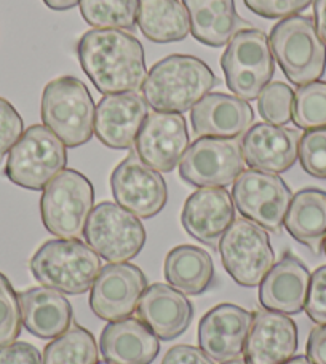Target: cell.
Returning a JSON list of instances; mask_svg holds the SVG:
<instances>
[{"instance_id":"obj_44","label":"cell","mask_w":326,"mask_h":364,"mask_svg":"<svg viewBox=\"0 0 326 364\" xmlns=\"http://www.w3.org/2000/svg\"><path fill=\"white\" fill-rule=\"evenodd\" d=\"M285 364H314V363H312V361L307 358V356L299 355V356H293V358L286 361Z\"/></svg>"},{"instance_id":"obj_30","label":"cell","mask_w":326,"mask_h":364,"mask_svg":"<svg viewBox=\"0 0 326 364\" xmlns=\"http://www.w3.org/2000/svg\"><path fill=\"white\" fill-rule=\"evenodd\" d=\"M98 355L93 334L79 324H70L45 347L42 364H98Z\"/></svg>"},{"instance_id":"obj_27","label":"cell","mask_w":326,"mask_h":364,"mask_svg":"<svg viewBox=\"0 0 326 364\" xmlns=\"http://www.w3.org/2000/svg\"><path fill=\"white\" fill-rule=\"evenodd\" d=\"M283 225L296 242L320 255L326 237V192L303 188L291 198Z\"/></svg>"},{"instance_id":"obj_38","label":"cell","mask_w":326,"mask_h":364,"mask_svg":"<svg viewBox=\"0 0 326 364\" xmlns=\"http://www.w3.org/2000/svg\"><path fill=\"white\" fill-rule=\"evenodd\" d=\"M304 309L312 321L326 324V265L312 273Z\"/></svg>"},{"instance_id":"obj_16","label":"cell","mask_w":326,"mask_h":364,"mask_svg":"<svg viewBox=\"0 0 326 364\" xmlns=\"http://www.w3.org/2000/svg\"><path fill=\"white\" fill-rule=\"evenodd\" d=\"M253 314L236 304H221L199 323L200 348L216 363L238 360L243 355Z\"/></svg>"},{"instance_id":"obj_13","label":"cell","mask_w":326,"mask_h":364,"mask_svg":"<svg viewBox=\"0 0 326 364\" xmlns=\"http://www.w3.org/2000/svg\"><path fill=\"white\" fill-rule=\"evenodd\" d=\"M110 188L117 205L140 219H151L165 208L168 200L167 182L159 171L130 152L110 174Z\"/></svg>"},{"instance_id":"obj_29","label":"cell","mask_w":326,"mask_h":364,"mask_svg":"<svg viewBox=\"0 0 326 364\" xmlns=\"http://www.w3.org/2000/svg\"><path fill=\"white\" fill-rule=\"evenodd\" d=\"M138 26L155 43L181 42L191 32V19L179 0H140Z\"/></svg>"},{"instance_id":"obj_5","label":"cell","mask_w":326,"mask_h":364,"mask_svg":"<svg viewBox=\"0 0 326 364\" xmlns=\"http://www.w3.org/2000/svg\"><path fill=\"white\" fill-rule=\"evenodd\" d=\"M95 114L93 97L77 77H58L43 88L42 122L66 147H80L91 139L95 133Z\"/></svg>"},{"instance_id":"obj_46","label":"cell","mask_w":326,"mask_h":364,"mask_svg":"<svg viewBox=\"0 0 326 364\" xmlns=\"http://www.w3.org/2000/svg\"><path fill=\"white\" fill-rule=\"evenodd\" d=\"M323 250H325V255H326V237H325V242H323Z\"/></svg>"},{"instance_id":"obj_24","label":"cell","mask_w":326,"mask_h":364,"mask_svg":"<svg viewBox=\"0 0 326 364\" xmlns=\"http://www.w3.org/2000/svg\"><path fill=\"white\" fill-rule=\"evenodd\" d=\"M100 352L112 364H151L160 352V339L140 318H123L104 328Z\"/></svg>"},{"instance_id":"obj_22","label":"cell","mask_w":326,"mask_h":364,"mask_svg":"<svg viewBox=\"0 0 326 364\" xmlns=\"http://www.w3.org/2000/svg\"><path fill=\"white\" fill-rule=\"evenodd\" d=\"M138 318L162 341H173L186 333L194 318V307L182 292L163 283L147 286L141 296Z\"/></svg>"},{"instance_id":"obj_11","label":"cell","mask_w":326,"mask_h":364,"mask_svg":"<svg viewBox=\"0 0 326 364\" xmlns=\"http://www.w3.org/2000/svg\"><path fill=\"white\" fill-rule=\"evenodd\" d=\"M293 193L278 174L246 170L233 182L232 200L240 214L264 230L280 233Z\"/></svg>"},{"instance_id":"obj_43","label":"cell","mask_w":326,"mask_h":364,"mask_svg":"<svg viewBox=\"0 0 326 364\" xmlns=\"http://www.w3.org/2000/svg\"><path fill=\"white\" fill-rule=\"evenodd\" d=\"M43 4L55 11H68L79 5L80 0H43Z\"/></svg>"},{"instance_id":"obj_45","label":"cell","mask_w":326,"mask_h":364,"mask_svg":"<svg viewBox=\"0 0 326 364\" xmlns=\"http://www.w3.org/2000/svg\"><path fill=\"white\" fill-rule=\"evenodd\" d=\"M223 364H246L245 361H242V360H233V361H227V363H223Z\"/></svg>"},{"instance_id":"obj_6","label":"cell","mask_w":326,"mask_h":364,"mask_svg":"<svg viewBox=\"0 0 326 364\" xmlns=\"http://www.w3.org/2000/svg\"><path fill=\"white\" fill-rule=\"evenodd\" d=\"M68 152L64 142L45 125H32L10 149L5 176L18 187L43 191L63 170Z\"/></svg>"},{"instance_id":"obj_25","label":"cell","mask_w":326,"mask_h":364,"mask_svg":"<svg viewBox=\"0 0 326 364\" xmlns=\"http://www.w3.org/2000/svg\"><path fill=\"white\" fill-rule=\"evenodd\" d=\"M18 299L23 326L38 339H55L73 324V305L60 291L41 286L19 292Z\"/></svg>"},{"instance_id":"obj_14","label":"cell","mask_w":326,"mask_h":364,"mask_svg":"<svg viewBox=\"0 0 326 364\" xmlns=\"http://www.w3.org/2000/svg\"><path fill=\"white\" fill-rule=\"evenodd\" d=\"M147 288L146 275L133 264H107L101 267L90 292V307L104 321L128 318L138 307Z\"/></svg>"},{"instance_id":"obj_21","label":"cell","mask_w":326,"mask_h":364,"mask_svg":"<svg viewBox=\"0 0 326 364\" xmlns=\"http://www.w3.org/2000/svg\"><path fill=\"white\" fill-rule=\"evenodd\" d=\"M253 107L248 101L224 93H210L191 109V123L199 138L236 139L251 128Z\"/></svg>"},{"instance_id":"obj_20","label":"cell","mask_w":326,"mask_h":364,"mask_svg":"<svg viewBox=\"0 0 326 364\" xmlns=\"http://www.w3.org/2000/svg\"><path fill=\"white\" fill-rule=\"evenodd\" d=\"M298 350V326L288 315L264 310L253 318L243 348L246 364H285Z\"/></svg>"},{"instance_id":"obj_42","label":"cell","mask_w":326,"mask_h":364,"mask_svg":"<svg viewBox=\"0 0 326 364\" xmlns=\"http://www.w3.org/2000/svg\"><path fill=\"white\" fill-rule=\"evenodd\" d=\"M314 19L318 36L326 45V0H315L314 2Z\"/></svg>"},{"instance_id":"obj_18","label":"cell","mask_w":326,"mask_h":364,"mask_svg":"<svg viewBox=\"0 0 326 364\" xmlns=\"http://www.w3.org/2000/svg\"><path fill=\"white\" fill-rule=\"evenodd\" d=\"M233 220L236 205L224 187L199 188L186 200L181 213V224L189 235L213 248Z\"/></svg>"},{"instance_id":"obj_34","label":"cell","mask_w":326,"mask_h":364,"mask_svg":"<svg viewBox=\"0 0 326 364\" xmlns=\"http://www.w3.org/2000/svg\"><path fill=\"white\" fill-rule=\"evenodd\" d=\"M23 318L19 299L10 279L0 272V348L16 342L21 334Z\"/></svg>"},{"instance_id":"obj_32","label":"cell","mask_w":326,"mask_h":364,"mask_svg":"<svg viewBox=\"0 0 326 364\" xmlns=\"http://www.w3.org/2000/svg\"><path fill=\"white\" fill-rule=\"evenodd\" d=\"M291 120L305 132L326 128V82L317 80L298 88Z\"/></svg>"},{"instance_id":"obj_9","label":"cell","mask_w":326,"mask_h":364,"mask_svg":"<svg viewBox=\"0 0 326 364\" xmlns=\"http://www.w3.org/2000/svg\"><path fill=\"white\" fill-rule=\"evenodd\" d=\"M83 237L90 248L109 264L132 261L146 245V230L140 218L112 201H102L93 208Z\"/></svg>"},{"instance_id":"obj_37","label":"cell","mask_w":326,"mask_h":364,"mask_svg":"<svg viewBox=\"0 0 326 364\" xmlns=\"http://www.w3.org/2000/svg\"><path fill=\"white\" fill-rule=\"evenodd\" d=\"M245 5L258 16L267 19H280L298 15L315 0H243Z\"/></svg>"},{"instance_id":"obj_47","label":"cell","mask_w":326,"mask_h":364,"mask_svg":"<svg viewBox=\"0 0 326 364\" xmlns=\"http://www.w3.org/2000/svg\"><path fill=\"white\" fill-rule=\"evenodd\" d=\"M98 364H112V363H107V361H100Z\"/></svg>"},{"instance_id":"obj_2","label":"cell","mask_w":326,"mask_h":364,"mask_svg":"<svg viewBox=\"0 0 326 364\" xmlns=\"http://www.w3.org/2000/svg\"><path fill=\"white\" fill-rule=\"evenodd\" d=\"M218 83L206 63L189 55H172L149 70L142 96L159 112L182 114L204 100Z\"/></svg>"},{"instance_id":"obj_8","label":"cell","mask_w":326,"mask_h":364,"mask_svg":"<svg viewBox=\"0 0 326 364\" xmlns=\"http://www.w3.org/2000/svg\"><path fill=\"white\" fill-rule=\"evenodd\" d=\"M93 203L95 191L87 176L66 168L43 188L41 214L45 229L58 238L79 240Z\"/></svg>"},{"instance_id":"obj_26","label":"cell","mask_w":326,"mask_h":364,"mask_svg":"<svg viewBox=\"0 0 326 364\" xmlns=\"http://www.w3.org/2000/svg\"><path fill=\"white\" fill-rule=\"evenodd\" d=\"M182 4L191 19V34L206 47H224L242 26L233 0H182Z\"/></svg>"},{"instance_id":"obj_41","label":"cell","mask_w":326,"mask_h":364,"mask_svg":"<svg viewBox=\"0 0 326 364\" xmlns=\"http://www.w3.org/2000/svg\"><path fill=\"white\" fill-rule=\"evenodd\" d=\"M307 358L314 364H326V324H320L310 331Z\"/></svg>"},{"instance_id":"obj_33","label":"cell","mask_w":326,"mask_h":364,"mask_svg":"<svg viewBox=\"0 0 326 364\" xmlns=\"http://www.w3.org/2000/svg\"><path fill=\"white\" fill-rule=\"evenodd\" d=\"M293 102L295 91L291 87L283 82H273L258 96V110L267 123L283 127L293 119Z\"/></svg>"},{"instance_id":"obj_4","label":"cell","mask_w":326,"mask_h":364,"mask_svg":"<svg viewBox=\"0 0 326 364\" xmlns=\"http://www.w3.org/2000/svg\"><path fill=\"white\" fill-rule=\"evenodd\" d=\"M269 42L273 60L293 85H307L325 74L326 45L310 16L283 18L272 28Z\"/></svg>"},{"instance_id":"obj_35","label":"cell","mask_w":326,"mask_h":364,"mask_svg":"<svg viewBox=\"0 0 326 364\" xmlns=\"http://www.w3.org/2000/svg\"><path fill=\"white\" fill-rule=\"evenodd\" d=\"M298 159L305 173L326 179V128L310 129L301 136Z\"/></svg>"},{"instance_id":"obj_3","label":"cell","mask_w":326,"mask_h":364,"mask_svg":"<svg viewBox=\"0 0 326 364\" xmlns=\"http://www.w3.org/2000/svg\"><path fill=\"white\" fill-rule=\"evenodd\" d=\"M29 267L42 286L79 296L91 289L101 272V259L80 240H50L32 256Z\"/></svg>"},{"instance_id":"obj_28","label":"cell","mask_w":326,"mask_h":364,"mask_svg":"<svg viewBox=\"0 0 326 364\" xmlns=\"http://www.w3.org/2000/svg\"><path fill=\"white\" fill-rule=\"evenodd\" d=\"M165 279L172 288L187 296H200L214 279V264L205 250L192 245L176 246L163 265Z\"/></svg>"},{"instance_id":"obj_40","label":"cell","mask_w":326,"mask_h":364,"mask_svg":"<svg viewBox=\"0 0 326 364\" xmlns=\"http://www.w3.org/2000/svg\"><path fill=\"white\" fill-rule=\"evenodd\" d=\"M162 364H214L204 350L192 346H176L165 353Z\"/></svg>"},{"instance_id":"obj_31","label":"cell","mask_w":326,"mask_h":364,"mask_svg":"<svg viewBox=\"0 0 326 364\" xmlns=\"http://www.w3.org/2000/svg\"><path fill=\"white\" fill-rule=\"evenodd\" d=\"M80 13L95 29H133L138 23L140 0H80Z\"/></svg>"},{"instance_id":"obj_10","label":"cell","mask_w":326,"mask_h":364,"mask_svg":"<svg viewBox=\"0 0 326 364\" xmlns=\"http://www.w3.org/2000/svg\"><path fill=\"white\" fill-rule=\"evenodd\" d=\"M219 252L227 273L243 288H256L275 264L267 230L245 218L236 219L221 238Z\"/></svg>"},{"instance_id":"obj_12","label":"cell","mask_w":326,"mask_h":364,"mask_svg":"<svg viewBox=\"0 0 326 364\" xmlns=\"http://www.w3.org/2000/svg\"><path fill=\"white\" fill-rule=\"evenodd\" d=\"M242 144L237 139L199 138L179 164V176L195 187H226L245 171Z\"/></svg>"},{"instance_id":"obj_36","label":"cell","mask_w":326,"mask_h":364,"mask_svg":"<svg viewBox=\"0 0 326 364\" xmlns=\"http://www.w3.org/2000/svg\"><path fill=\"white\" fill-rule=\"evenodd\" d=\"M24 133V122L10 101L0 97V160L16 144Z\"/></svg>"},{"instance_id":"obj_7","label":"cell","mask_w":326,"mask_h":364,"mask_svg":"<svg viewBox=\"0 0 326 364\" xmlns=\"http://www.w3.org/2000/svg\"><path fill=\"white\" fill-rule=\"evenodd\" d=\"M221 68L233 95L243 101L256 100L275 73L269 36L259 29H240L227 43Z\"/></svg>"},{"instance_id":"obj_39","label":"cell","mask_w":326,"mask_h":364,"mask_svg":"<svg viewBox=\"0 0 326 364\" xmlns=\"http://www.w3.org/2000/svg\"><path fill=\"white\" fill-rule=\"evenodd\" d=\"M0 364H42V355L28 342H13L0 348Z\"/></svg>"},{"instance_id":"obj_23","label":"cell","mask_w":326,"mask_h":364,"mask_svg":"<svg viewBox=\"0 0 326 364\" xmlns=\"http://www.w3.org/2000/svg\"><path fill=\"white\" fill-rule=\"evenodd\" d=\"M310 277V272L298 257L285 252L259 284L261 305L288 316L301 314L307 301Z\"/></svg>"},{"instance_id":"obj_1","label":"cell","mask_w":326,"mask_h":364,"mask_svg":"<svg viewBox=\"0 0 326 364\" xmlns=\"http://www.w3.org/2000/svg\"><path fill=\"white\" fill-rule=\"evenodd\" d=\"M77 56L95 88L106 95L130 93L144 85V48L135 36L117 29H91L77 43Z\"/></svg>"},{"instance_id":"obj_15","label":"cell","mask_w":326,"mask_h":364,"mask_svg":"<svg viewBox=\"0 0 326 364\" xmlns=\"http://www.w3.org/2000/svg\"><path fill=\"white\" fill-rule=\"evenodd\" d=\"M186 119L181 114L151 112L136 138V154L159 173L173 171L189 149Z\"/></svg>"},{"instance_id":"obj_19","label":"cell","mask_w":326,"mask_h":364,"mask_svg":"<svg viewBox=\"0 0 326 364\" xmlns=\"http://www.w3.org/2000/svg\"><path fill=\"white\" fill-rule=\"evenodd\" d=\"M301 134L296 129L256 123L243 134L242 154L251 170L280 174L296 164Z\"/></svg>"},{"instance_id":"obj_17","label":"cell","mask_w":326,"mask_h":364,"mask_svg":"<svg viewBox=\"0 0 326 364\" xmlns=\"http://www.w3.org/2000/svg\"><path fill=\"white\" fill-rule=\"evenodd\" d=\"M149 115V104L138 91L106 95L95 114V134L104 146L115 151L132 147Z\"/></svg>"}]
</instances>
